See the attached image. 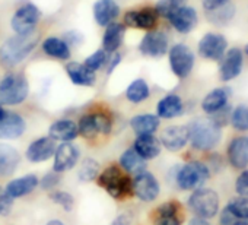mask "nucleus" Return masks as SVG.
I'll return each instance as SVG.
<instances>
[{
	"label": "nucleus",
	"mask_w": 248,
	"mask_h": 225,
	"mask_svg": "<svg viewBox=\"0 0 248 225\" xmlns=\"http://www.w3.org/2000/svg\"><path fill=\"white\" fill-rule=\"evenodd\" d=\"M232 225H248V221H245V219H238V221L233 222Z\"/></svg>",
	"instance_id": "864d4df0"
},
{
	"label": "nucleus",
	"mask_w": 248,
	"mask_h": 225,
	"mask_svg": "<svg viewBox=\"0 0 248 225\" xmlns=\"http://www.w3.org/2000/svg\"><path fill=\"white\" fill-rule=\"evenodd\" d=\"M139 50L148 57H162L168 51V37L161 31H148L139 44Z\"/></svg>",
	"instance_id": "4468645a"
},
{
	"label": "nucleus",
	"mask_w": 248,
	"mask_h": 225,
	"mask_svg": "<svg viewBox=\"0 0 248 225\" xmlns=\"http://www.w3.org/2000/svg\"><path fill=\"white\" fill-rule=\"evenodd\" d=\"M231 125L235 130H248V105H238L231 116Z\"/></svg>",
	"instance_id": "c9c22d12"
},
{
	"label": "nucleus",
	"mask_w": 248,
	"mask_h": 225,
	"mask_svg": "<svg viewBox=\"0 0 248 225\" xmlns=\"http://www.w3.org/2000/svg\"><path fill=\"white\" fill-rule=\"evenodd\" d=\"M186 0H159L155 6V11L158 14V16H164L167 18L171 12H174L175 9H178L180 6L184 5Z\"/></svg>",
	"instance_id": "a19ab883"
},
{
	"label": "nucleus",
	"mask_w": 248,
	"mask_h": 225,
	"mask_svg": "<svg viewBox=\"0 0 248 225\" xmlns=\"http://www.w3.org/2000/svg\"><path fill=\"white\" fill-rule=\"evenodd\" d=\"M130 126L138 136L154 135L159 128V117L155 114H139L130 120Z\"/></svg>",
	"instance_id": "2f4dec72"
},
{
	"label": "nucleus",
	"mask_w": 248,
	"mask_h": 225,
	"mask_svg": "<svg viewBox=\"0 0 248 225\" xmlns=\"http://www.w3.org/2000/svg\"><path fill=\"white\" fill-rule=\"evenodd\" d=\"M245 54H248V44L245 46Z\"/></svg>",
	"instance_id": "5fc2aeb1"
},
{
	"label": "nucleus",
	"mask_w": 248,
	"mask_h": 225,
	"mask_svg": "<svg viewBox=\"0 0 248 225\" xmlns=\"http://www.w3.org/2000/svg\"><path fill=\"white\" fill-rule=\"evenodd\" d=\"M188 208L196 213V216L210 219L216 216L219 210V196L212 189H196L188 197Z\"/></svg>",
	"instance_id": "423d86ee"
},
{
	"label": "nucleus",
	"mask_w": 248,
	"mask_h": 225,
	"mask_svg": "<svg viewBox=\"0 0 248 225\" xmlns=\"http://www.w3.org/2000/svg\"><path fill=\"white\" fill-rule=\"evenodd\" d=\"M66 72L69 79L79 86H93L96 82V76L95 72H92L91 69H88L85 64L78 63V62H70L69 64H66Z\"/></svg>",
	"instance_id": "cd10ccee"
},
{
	"label": "nucleus",
	"mask_w": 248,
	"mask_h": 225,
	"mask_svg": "<svg viewBox=\"0 0 248 225\" xmlns=\"http://www.w3.org/2000/svg\"><path fill=\"white\" fill-rule=\"evenodd\" d=\"M14 200L3 187H0V216L9 215L14 209Z\"/></svg>",
	"instance_id": "37998d69"
},
{
	"label": "nucleus",
	"mask_w": 248,
	"mask_h": 225,
	"mask_svg": "<svg viewBox=\"0 0 248 225\" xmlns=\"http://www.w3.org/2000/svg\"><path fill=\"white\" fill-rule=\"evenodd\" d=\"M99 173H101V167L98 161H95L93 158H85L79 165L78 177L82 183H91L98 178Z\"/></svg>",
	"instance_id": "f704fd0d"
},
{
	"label": "nucleus",
	"mask_w": 248,
	"mask_h": 225,
	"mask_svg": "<svg viewBox=\"0 0 248 225\" xmlns=\"http://www.w3.org/2000/svg\"><path fill=\"white\" fill-rule=\"evenodd\" d=\"M159 141L161 145L171 152L181 151L190 142L188 126H168L162 130Z\"/></svg>",
	"instance_id": "f3484780"
},
{
	"label": "nucleus",
	"mask_w": 248,
	"mask_h": 225,
	"mask_svg": "<svg viewBox=\"0 0 248 225\" xmlns=\"http://www.w3.org/2000/svg\"><path fill=\"white\" fill-rule=\"evenodd\" d=\"M167 19L170 21V24L174 27L175 31H178L180 34H188L190 31L196 28L199 16L194 8L183 5L174 12H171L167 16Z\"/></svg>",
	"instance_id": "2eb2a0df"
},
{
	"label": "nucleus",
	"mask_w": 248,
	"mask_h": 225,
	"mask_svg": "<svg viewBox=\"0 0 248 225\" xmlns=\"http://www.w3.org/2000/svg\"><path fill=\"white\" fill-rule=\"evenodd\" d=\"M229 101V91L226 88H216L210 91L202 101V108L207 114H217L219 111L225 110Z\"/></svg>",
	"instance_id": "bb28decb"
},
{
	"label": "nucleus",
	"mask_w": 248,
	"mask_h": 225,
	"mask_svg": "<svg viewBox=\"0 0 248 225\" xmlns=\"http://www.w3.org/2000/svg\"><path fill=\"white\" fill-rule=\"evenodd\" d=\"M98 184L117 200L133 194V180L120 165H108L98 176Z\"/></svg>",
	"instance_id": "f257e3e1"
},
{
	"label": "nucleus",
	"mask_w": 248,
	"mask_h": 225,
	"mask_svg": "<svg viewBox=\"0 0 248 225\" xmlns=\"http://www.w3.org/2000/svg\"><path fill=\"white\" fill-rule=\"evenodd\" d=\"M203 3V8L206 12H212V11H216L225 5L229 3V0H202Z\"/></svg>",
	"instance_id": "a18cd8bd"
},
{
	"label": "nucleus",
	"mask_w": 248,
	"mask_h": 225,
	"mask_svg": "<svg viewBox=\"0 0 248 225\" xmlns=\"http://www.w3.org/2000/svg\"><path fill=\"white\" fill-rule=\"evenodd\" d=\"M48 136L56 142H73L79 136V128L75 122L62 119L54 122L48 129Z\"/></svg>",
	"instance_id": "b1692460"
},
{
	"label": "nucleus",
	"mask_w": 248,
	"mask_h": 225,
	"mask_svg": "<svg viewBox=\"0 0 248 225\" xmlns=\"http://www.w3.org/2000/svg\"><path fill=\"white\" fill-rule=\"evenodd\" d=\"M40 18H41L40 9L32 3H27V5H22L15 12V15L12 16V21H11V27L16 34L28 35V34L34 32L35 27L40 22Z\"/></svg>",
	"instance_id": "1a4fd4ad"
},
{
	"label": "nucleus",
	"mask_w": 248,
	"mask_h": 225,
	"mask_svg": "<svg viewBox=\"0 0 248 225\" xmlns=\"http://www.w3.org/2000/svg\"><path fill=\"white\" fill-rule=\"evenodd\" d=\"M124 24L130 28L152 31L158 25V14L155 9H151V8L129 11L124 15Z\"/></svg>",
	"instance_id": "a211bd4d"
},
{
	"label": "nucleus",
	"mask_w": 248,
	"mask_h": 225,
	"mask_svg": "<svg viewBox=\"0 0 248 225\" xmlns=\"http://www.w3.org/2000/svg\"><path fill=\"white\" fill-rule=\"evenodd\" d=\"M60 174L56 171H50L47 174L43 176V178H40V187L46 192H53L59 184H60Z\"/></svg>",
	"instance_id": "79ce46f5"
},
{
	"label": "nucleus",
	"mask_w": 248,
	"mask_h": 225,
	"mask_svg": "<svg viewBox=\"0 0 248 225\" xmlns=\"http://www.w3.org/2000/svg\"><path fill=\"white\" fill-rule=\"evenodd\" d=\"M120 167L127 174H139L146 171V160H143L133 148L126 149L120 157Z\"/></svg>",
	"instance_id": "7c9ffc66"
},
{
	"label": "nucleus",
	"mask_w": 248,
	"mask_h": 225,
	"mask_svg": "<svg viewBox=\"0 0 248 225\" xmlns=\"http://www.w3.org/2000/svg\"><path fill=\"white\" fill-rule=\"evenodd\" d=\"M228 161L235 170H245L248 167V138L238 136L231 141L228 151Z\"/></svg>",
	"instance_id": "412c9836"
},
{
	"label": "nucleus",
	"mask_w": 248,
	"mask_h": 225,
	"mask_svg": "<svg viewBox=\"0 0 248 225\" xmlns=\"http://www.w3.org/2000/svg\"><path fill=\"white\" fill-rule=\"evenodd\" d=\"M53 171L62 174L75 168L80 160V149L73 142H62L54 152Z\"/></svg>",
	"instance_id": "9d476101"
},
{
	"label": "nucleus",
	"mask_w": 248,
	"mask_h": 225,
	"mask_svg": "<svg viewBox=\"0 0 248 225\" xmlns=\"http://www.w3.org/2000/svg\"><path fill=\"white\" fill-rule=\"evenodd\" d=\"M43 51L57 60H67L70 57V48L66 41L57 37H48L43 41Z\"/></svg>",
	"instance_id": "473e14b6"
},
{
	"label": "nucleus",
	"mask_w": 248,
	"mask_h": 225,
	"mask_svg": "<svg viewBox=\"0 0 248 225\" xmlns=\"http://www.w3.org/2000/svg\"><path fill=\"white\" fill-rule=\"evenodd\" d=\"M126 27L118 22H112L111 25L105 27V32L102 35V50L107 53H115L120 46L123 44Z\"/></svg>",
	"instance_id": "c85d7f7f"
},
{
	"label": "nucleus",
	"mask_w": 248,
	"mask_h": 225,
	"mask_svg": "<svg viewBox=\"0 0 248 225\" xmlns=\"http://www.w3.org/2000/svg\"><path fill=\"white\" fill-rule=\"evenodd\" d=\"M210 177V168L202 161H190L184 164L175 174V183L181 190L200 189Z\"/></svg>",
	"instance_id": "39448f33"
},
{
	"label": "nucleus",
	"mask_w": 248,
	"mask_h": 225,
	"mask_svg": "<svg viewBox=\"0 0 248 225\" xmlns=\"http://www.w3.org/2000/svg\"><path fill=\"white\" fill-rule=\"evenodd\" d=\"M133 149L143 160L149 161V160L156 158L161 154L162 145H161V141L156 136H154V135H142V136L136 138V141L133 144Z\"/></svg>",
	"instance_id": "a878e982"
},
{
	"label": "nucleus",
	"mask_w": 248,
	"mask_h": 225,
	"mask_svg": "<svg viewBox=\"0 0 248 225\" xmlns=\"http://www.w3.org/2000/svg\"><path fill=\"white\" fill-rule=\"evenodd\" d=\"M161 192V186L159 181L156 180V177L149 173V171H143L135 176L133 178V194L143 200V202H154Z\"/></svg>",
	"instance_id": "9b49d317"
},
{
	"label": "nucleus",
	"mask_w": 248,
	"mask_h": 225,
	"mask_svg": "<svg viewBox=\"0 0 248 225\" xmlns=\"http://www.w3.org/2000/svg\"><path fill=\"white\" fill-rule=\"evenodd\" d=\"M107 60H108V54L107 51L104 50H96L95 53H92L86 60H85V66L88 69H91L92 72H96L99 69L104 67V64H107Z\"/></svg>",
	"instance_id": "ea45409f"
},
{
	"label": "nucleus",
	"mask_w": 248,
	"mask_h": 225,
	"mask_svg": "<svg viewBox=\"0 0 248 225\" xmlns=\"http://www.w3.org/2000/svg\"><path fill=\"white\" fill-rule=\"evenodd\" d=\"M108 62V73H111L118 64H120V62H121V56L118 54V53H112L111 54V59L109 60H107Z\"/></svg>",
	"instance_id": "09e8293b"
},
{
	"label": "nucleus",
	"mask_w": 248,
	"mask_h": 225,
	"mask_svg": "<svg viewBox=\"0 0 248 225\" xmlns=\"http://www.w3.org/2000/svg\"><path fill=\"white\" fill-rule=\"evenodd\" d=\"M151 95L149 85L145 79H135L126 89V98L133 104H140Z\"/></svg>",
	"instance_id": "72a5a7b5"
},
{
	"label": "nucleus",
	"mask_w": 248,
	"mask_h": 225,
	"mask_svg": "<svg viewBox=\"0 0 248 225\" xmlns=\"http://www.w3.org/2000/svg\"><path fill=\"white\" fill-rule=\"evenodd\" d=\"M242 64H244V57L242 51L238 47L229 48L225 56L222 57V64L219 69V76L223 82H229L235 79L241 72H242Z\"/></svg>",
	"instance_id": "6ab92c4d"
},
{
	"label": "nucleus",
	"mask_w": 248,
	"mask_h": 225,
	"mask_svg": "<svg viewBox=\"0 0 248 225\" xmlns=\"http://www.w3.org/2000/svg\"><path fill=\"white\" fill-rule=\"evenodd\" d=\"M30 95V83L24 75L11 73L0 80V104L19 105Z\"/></svg>",
	"instance_id": "20e7f679"
},
{
	"label": "nucleus",
	"mask_w": 248,
	"mask_h": 225,
	"mask_svg": "<svg viewBox=\"0 0 248 225\" xmlns=\"http://www.w3.org/2000/svg\"><path fill=\"white\" fill-rule=\"evenodd\" d=\"M236 221H238V218L228 208H225L222 210V213H220V225H232Z\"/></svg>",
	"instance_id": "49530a36"
},
{
	"label": "nucleus",
	"mask_w": 248,
	"mask_h": 225,
	"mask_svg": "<svg viewBox=\"0 0 248 225\" xmlns=\"http://www.w3.org/2000/svg\"><path fill=\"white\" fill-rule=\"evenodd\" d=\"M48 197L51 199V202H54L56 205L62 206L63 210L66 212H70L75 206V199L73 196L69 193V192H64V190H53Z\"/></svg>",
	"instance_id": "e433bc0d"
},
{
	"label": "nucleus",
	"mask_w": 248,
	"mask_h": 225,
	"mask_svg": "<svg viewBox=\"0 0 248 225\" xmlns=\"http://www.w3.org/2000/svg\"><path fill=\"white\" fill-rule=\"evenodd\" d=\"M235 192L239 196H248V170H244L235 181Z\"/></svg>",
	"instance_id": "c03bdc74"
},
{
	"label": "nucleus",
	"mask_w": 248,
	"mask_h": 225,
	"mask_svg": "<svg viewBox=\"0 0 248 225\" xmlns=\"http://www.w3.org/2000/svg\"><path fill=\"white\" fill-rule=\"evenodd\" d=\"M21 161L19 152L8 145V144H0V177H8L15 173Z\"/></svg>",
	"instance_id": "c756f323"
},
{
	"label": "nucleus",
	"mask_w": 248,
	"mask_h": 225,
	"mask_svg": "<svg viewBox=\"0 0 248 225\" xmlns=\"http://www.w3.org/2000/svg\"><path fill=\"white\" fill-rule=\"evenodd\" d=\"M233 14H235L233 6H232V5H225V6H222V8L216 9V11L207 12V16L210 18V21H212L213 24L222 25V24L229 22V21L232 19Z\"/></svg>",
	"instance_id": "58836bf2"
},
{
	"label": "nucleus",
	"mask_w": 248,
	"mask_h": 225,
	"mask_svg": "<svg viewBox=\"0 0 248 225\" xmlns=\"http://www.w3.org/2000/svg\"><path fill=\"white\" fill-rule=\"evenodd\" d=\"M184 221V212L178 202L170 200L159 205L152 213L154 225H181Z\"/></svg>",
	"instance_id": "ddd939ff"
},
{
	"label": "nucleus",
	"mask_w": 248,
	"mask_h": 225,
	"mask_svg": "<svg viewBox=\"0 0 248 225\" xmlns=\"http://www.w3.org/2000/svg\"><path fill=\"white\" fill-rule=\"evenodd\" d=\"M183 99L175 94H170L159 99L156 105V116L159 119H175L183 114Z\"/></svg>",
	"instance_id": "393cba45"
},
{
	"label": "nucleus",
	"mask_w": 248,
	"mask_h": 225,
	"mask_svg": "<svg viewBox=\"0 0 248 225\" xmlns=\"http://www.w3.org/2000/svg\"><path fill=\"white\" fill-rule=\"evenodd\" d=\"M130 224H132V215L130 213H120L111 222V225H130Z\"/></svg>",
	"instance_id": "de8ad7c7"
},
{
	"label": "nucleus",
	"mask_w": 248,
	"mask_h": 225,
	"mask_svg": "<svg viewBox=\"0 0 248 225\" xmlns=\"http://www.w3.org/2000/svg\"><path fill=\"white\" fill-rule=\"evenodd\" d=\"M188 225H210L209 222H207V219H204V218H200V216H194V218H191V221H190V224Z\"/></svg>",
	"instance_id": "8fccbe9b"
},
{
	"label": "nucleus",
	"mask_w": 248,
	"mask_h": 225,
	"mask_svg": "<svg viewBox=\"0 0 248 225\" xmlns=\"http://www.w3.org/2000/svg\"><path fill=\"white\" fill-rule=\"evenodd\" d=\"M37 41L38 37L35 35V32L28 35L16 34L15 37L8 38L0 47V62L6 67H14L19 64L31 54V51L37 46Z\"/></svg>",
	"instance_id": "7ed1b4c3"
},
{
	"label": "nucleus",
	"mask_w": 248,
	"mask_h": 225,
	"mask_svg": "<svg viewBox=\"0 0 248 225\" xmlns=\"http://www.w3.org/2000/svg\"><path fill=\"white\" fill-rule=\"evenodd\" d=\"M56 148L57 145L54 139H51L50 136H43L30 144L25 157L32 164H41L48 161L51 157H54Z\"/></svg>",
	"instance_id": "dca6fc26"
},
{
	"label": "nucleus",
	"mask_w": 248,
	"mask_h": 225,
	"mask_svg": "<svg viewBox=\"0 0 248 225\" xmlns=\"http://www.w3.org/2000/svg\"><path fill=\"white\" fill-rule=\"evenodd\" d=\"M27 129L25 120L16 112H6L3 120L0 122V139H18Z\"/></svg>",
	"instance_id": "4be33fe9"
},
{
	"label": "nucleus",
	"mask_w": 248,
	"mask_h": 225,
	"mask_svg": "<svg viewBox=\"0 0 248 225\" xmlns=\"http://www.w3.org/2000/svg\"><path fill=\"white\" fill-rule=\"evenodd\" d=\"M197 48H199V54L203 59L216 62L225 56L226 48H228V43H226V38L223 35L216 34V32H207L200 38Z\"/></svg>",
	"instance_id": "f8f14e48"
},
{
	"label": "nucleus",
	"mask_w": 248,
	"mask_h": 225,
	"mask_svg": "<svg viewBox=\"0 0 248 225\" xmlns=\"http://www.w3.org/2000/svg\"><path fill=\"white\" fill-rule=\"evenodd\" d=\"M222 126L215 119H196L188 125L190 142L194 149L210 151L222 138Z\"/></svg>",
	"instance_id": "f03ea898"
},
{
	"label": "nucleus",
	"mask_w": 248,
	"mask_h": 225,
	"mask_svg": "<svg viewBox=\"0 0 248 225\" xmlns=\"http://www.w3.org/2000/svg\"><path fill=\"white\" fill-rule=\"evenodd\" d=\"M6 110H5V105L3 104H0V122H2L3 120V117L6 116Z\"/></svg>",
	"instance_id": "603ef678"
},
{
	"label": "nucleus",
	"mask_w": 248,
	"mask_h": 225,
	"mask_svg": "<svg viewBox=\"0 0 248 225\" xmlns=\"http://www.w3.org/2000/svg\"><path fill=\"white\" fill-rule=\"evenodd\" d=\"M120 15V6L114 2V0H98L93 5V18L98 25L108 27Z\"/></svg>",
	"instance_id": "5701e85b"
},
{
	"label": "nucleus",
	"mask_w": 248,
	"mask_h": 225,
	"mask_svg": "<svg viewBox=\"0 0 248 225\" xmlns=\"http://www.w3.org/2000/svg\"><path fill=\"white\" fill-rule=\"evenodd\" d=\"M226 208L238 218V219H245L248 221V196H239L229 202Z\"/></svg>",
	"instance_id": "4c0bfd02"
},
{
	"label": "nucleus",
	"mask_w": 248,
	"mask_h": 225,
	"mask_svg": "<svg viewBox=\"0 0 248 225\" xmlns=\"http://www.w3.org/2000/svg\"><path fill=\"white\" fill-rule=\"evenodd\" d=\"M40 186V178L35 174H25L22 177L11 180L5 190L12 199H19L31 194L37 187Z\"/></svg>",
	"instance_id": "aec40b11"
},
{
	"label": "nucleus",
	"mask_w": 248,
	"mask_h": 225,
	"mask_svg": "<svg viewBox=\"0 0 248 225\" xmlns=\"http://www.w3.org/2000/svg\"><path fill=\"white\" fill-rule=\"evenodd\" d=\"M46 225H64V222L60 219H50Z\"/></svg>",
	"instance_id": "3c124183"
},
{
	"label": "nucleus",
	"mask_w": 248,
	"mask_h": 225,
	"mask_svg": "<svg viewBox=\"0 0 248 225\" xmlns=\"http://www.w3.org/2000/svg\"><path fill=\"white\" fill-rule=\"evenodd\" d=\"M79 135L85 139L96 138L98 135H109L112 129V120L107 112H86L78 123Z\"/></svg>",
	"instance_id": "0eeeda50"
},
{
	"label": "nucleus",
	"mask_w": 248,
	"mask_h": 225,
	"mask_svg": "<svg viewBox=\"0 0 248 225\" xmlns=\"http://www.w3.org/2000/svg\"><path fill=\"white\" fill-rule=\"evenodd\" d=\"M168 59L172 73L180 79L187 78L194 67V53L186 44L172 46L170 48Z\"/></svg>",
	"instance_id": "6e6552de"
}]
</instances>
